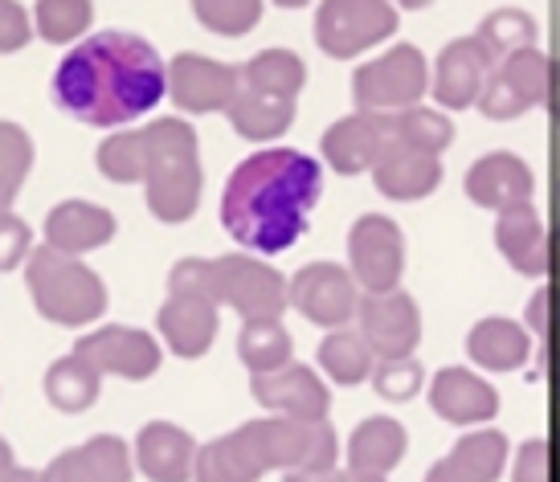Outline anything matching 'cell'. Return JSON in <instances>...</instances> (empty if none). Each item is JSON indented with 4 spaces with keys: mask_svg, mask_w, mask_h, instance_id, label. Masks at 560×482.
<instances>
[{
    "mask_svg": "<svg viewBox=\"0 0 560 482\" xmlns=\"http://www.w3.org/2000/svg\"><path fill=\"white\" fill-rule=\"evenodd\" d=\"M168 66L156 46L127 30H103L79 42L54 70V103L86 127H119L160 107Z\"/></svg>",
    "mask_w": 560,
    "mask_h": 482,
    "instance_id": "cell-1",
    "label": "cell"
},
{
    "mask_svg": "<svg viewBox=\"0 0 560 482\" xmlns=\"http://www.w3.org/2000/svg\"><path fill=\"white\" fill-rule=\"evenodd\" d=\"M319 192H324L319 160L295 148H266L230 172L221 192V225L237 246L270 258L307 234Z\"/></svg>",
    "mask_w": 560,
    "mask_h": 482,
    "instance_id": "cell-2",
    "label": "cell"
},
{
    "mask_svg": "<svg viewBox=\"0 0 560 482\" xmlns=\"http://www.w3.org/2000/svg\"><path fill=\"white\" fill-rule=\"evenodd\" d=\"M143 131H148V176H143L148 209L164 225H185L201 209L205 188L197 131L185 119H156Z\"/></svg>",
    "mask_w": 560,
    "mask_h": 482,
    "instance_id": "cell-3",
    "label": "cell"
},
{
    "mask_svg": "<svg viewBox=\"0 0 560 482\" xmlns=\"http://www.w3.org/2000/svg\"><path fill=\"white\" fill-rule=\"evenodd\" d=\"M25 286L37 315L58 327H86L107 311V282L86 262L58 254L54 246H37L30 254Z\"/></svg>",
    "mask_w": 560,
    "mask_h": 482,
    "instance_id": "cell-4",
    "label": "cell"
},
{
    "mask_svg": "<svg viewBox=\"0 0 560 482\" xmlns=\"http://www.w3.org/2000/svg\"><path fill=\"white\" fill-rule=\"evenodd\" d=\"M430 94V62L413 42H397L373 62L357 66L352 103L360 115H401Z\"/></svg>",
    "mask_w": 560,
    "mask_h": 482,
    "instance_id": "cell-5",
    "label": "cell"
},
{
    "mask_svg": "<svg viewBox=\"0 0 560 482\" xmlns=\"http://www.w3.org/2000/svg\"><path fill=\"white\" fill-rule=\"evenodd\" d=\"M397 25L401 16L389 0H324L315 9V46L331 62H352L364 49L389 42Z\"/></svg>",
    "mask_w": 560,
    "mask_h": 482,
    "instance_id": "cell-6",
    "label": "cell"
},
{
    "mask_svg": "<svg viewBox=\"0 0 560 482\" xmlns=\"http://www.w3.org/2000/svg\"><path fill=\"white\" fill-rule=\"evenodd\" d=\"M249 430L258 437L266 470L315 474V470H331L336 458H340V437L331 430V421L258 418V421H249Z\"/></svg>",
    "mask_w": 560,
    "mask_h": 482,
    "instance_id": "cell-7",
    "label": "cell"
},
{
    "mask_svg": "<svg viewBox=\"0 0 560 482\" xmlns=\"http://www.w3.org/2000/svg\"><path fill=\"white\" fill-rule=\"evenodd\" d=\"M548 91H552V58L540 46H532L503 58L491 70L475 110L491 124H512V119H524L528 110L545 107Z\"/></svg>",
    "mask_w": 560,
    "mask_h": 482,
    "instance_id": "cell-8",
    "label": "cell"
},
{
    "mask_svg": "<svg viewBox=\"0 0 560 482\" xmlns=\"http://www.w3.org/2000/svg\"><path fill=\"white\" fill-rule=\"evenodd\" d=\"M348 270L360 295L401 291L405 274V230L389 213H364L348 230Z\"/></svg>",
    "mask_w": 560,
    "mask_h": 482,
    "instance_id": "cell-9",
    "label": "cell"
},
{
    "mask_svg": "<svg viewBox=\"0 0 560 482\" xmlns=\"http://www.w3.org/2000/svg\"><path fill=\"white\" fill-rule=\"evenodd\" d=\"M213 274H218V303L234 307L246 324L258 319H282L287 303V286L291 279H282L275 266H266L254 254H221L213 258Z\"/></svg>",
    "mask_w": 560,
    "mask_h": 482,
    "instance_id": "cell-10",
    "label": "cell"
},
{
    "mask_svg": "<svg viewBox=\"0 0 560 482\" xmlns=\"http://www.w3.org/2000/svg\"><path fill=\"white\" fill-rule=\"evenodd\" d=\"M287 303H291L307 324L324 327V331H340V327H348V319H357L360 286L348 266L307 262L295 279H291V286H287Z\"/></svg>",
    "mask_w": 560,
    "mask_h": 482,
    "instance_id": "cell-11",
    "label": "cell"
},
{
    "mask_svg": "<svg viewBox=\"0 0 560 482\" xmlns=\"http://www.w3.org/2000/svg\"><path fill=\"white\" fill-rule=\"evenodd\" d=\"M242 91V66H225L205 54H176L168 62V98L185 115L230 110Z\"/></svg>",
    "mask_w": 560,
    "mask_h": 482,
    "instance_id": "cell-12",
    "label": "cell"
},
{
    "mask_svg": "<svg viewBox=\"0 0 560 482\" xmlns=\"http://www.w3.org/2000/svg\"><path fill=\"white\" fill-rule=\"evenodd\" d=\"M74 356H82L98 376H124V380H148L160 373V352L156 336H148L140 327L124 324H103L98 331L82 336L74 343Z\"/></svg>",
    "mask_w": 560,
    "mask_h": 482,
    "instance_id": "cell-13",
    "label": "cell"
},
{
    "mask_svg": "<svg viewBox=\"0 0 560 482\" xmlns=\"http://www.w3.org/2000/svg\"><path fill=\"white\" fill-rule=\"evenodd\" d=\"M357 331L373 348L376 360H405L421 343V307L409 291L389 295H360Z\"/></svg>",
    "mask_w": 560,
    "mask_h": 482,
    "instance_id": "cell-14",
    "label": "cell"
},
{
    "mask_svg": "<svg viewBox=\"0 0 560 482\" xmlns=\"http://www.w3.org/2000/svg\"><path fill=\"white\" fill-rule=\"evenodd\" d=\"M430 409H434V418H442L454 430H482L499 418L503 397L475 368L446 364L430 376Z\"/></svg>",
    "mask_w": 560,
    "mask_h": 482,
    "instance_id": "cell-15",
    "label": "cell"
},
{
    "mask_svg": "<svg viewBox=\"0 0 560 482\" xmlns=\"http://www.w3.org/2000/svg\"><path fill=\"white\" fill-rule=\"evenodd\" d=\"M491 54L479 46V37H454L438 49L434 66H430V94H434L438 110H467L479 107L482 86L491 79Z\"/></svg>",
    "mask_w": 560,
    "mask_h": 482,
    "instance_id": "cell-16",
    "label": "cell"
},
{
    "mask_svg": "<svg viewBox=\"0 0 560 482\" xmlns=\"http://www.w3.org/2000/svg\"><path fill=\"white\" fill-rule=\"evenodd\" d=\"M249 397L270 409L275 418H299V421H327L331 413V389L324 376L291 360L287 368L266 376H249Z\"/></svg>",
    "mask_w": 560,
    "mask_h": 482,
    "instance_id": "cell-17",
    "label": "cell"
},
{
    "mask_svg": "<svg viewBox=\"0 0 560 482\" xmlns=\"http://www.w3.org/2000/svg\"><path fill=\"white\" fill-rule=\"evenodd\" d=\"M536 192V172L515 152H487L467 168V197L487 213H508L515 204H528Z\"/></svg>",
    "mask_w": 560,
    "mask_h": 482,
    "instance_id": "cell-18",
    "label": "cell"
},
{
    "mask_svg": "<svg viewBox=\"0 0 560 482\" xmlns=\"http://www.w3.org/2000/svg\"><path fill=\"white\" fill-rule=\"evenodd\" d=\"M393 140L389 115H343L324 131V160L331 164L336 176H360V172H373L385 143Z\"/></svg>",
    "mask_w": 560,
    "mask_h": 482,
    "instance_id": "cell-19",
    "label": "cell"
},
{
    "mask_svg": "<svg viewBox=\"0 0 560 482\" xmlns=\"http://www.w3.org/2000/svg\"><path fill=\"white\" fill-rule=\"evenodd\" d=\"M442 180H446L442 160L425 156V152H418V148H409L401 140L385 143V152H381V160H376L373 168L376 192L385 201H397V204H413L434 197L438 188H442Z\"/></svg>",
    "mask_w": 560,
    "mask_h": 482,
    "instance_id": "cell-20",
    "label": "cell"
},
{
    "mask_svg": "<svg viewBox=\"0 0 560 482\" xmlns=\"http://www.w3.org/2000/svg\"><path fill=\"white\" fill-rule=\"evenodd\" d=\"M201 446L172 421H148L136 434V470L148 482H192Z\"/></svg>",
    "mask_w": 560,
    "mask_h": 482,
    "instance_id": "cell-21",
    "label": "cell"
},
{
    "mask_svg": "<svg viewBox=\"0 0 560 482\" xmlns=\"http://www.w3.org/2000/svg\"><path fill=\"white\" fill-rule=\"evenodd\" d=\"M495 249L508 258L515 274L524 279H548L552 270V246H548L545 218L536 204H515L495 218Z\"/></svg>",
    "mask_w": 560,
    "mask_h": 482,
    "instance_id": "cell-22",
    "label": "cell"
},
{
    "mask_svg": "<svg viewBox=\"0 0 560 482\" xmlns=\"http://www.w3.org/2000/svg\"><path fill=\"white\" fill-rule=\"evenodd\" d=\"M46 482H131V446L115 434H98L74 450H62L46 470Z\"/></svg>",
    "mask_w": 560,
    "mask_h": 482,
    "instance_id": "cell-23",
    "label": "cell"
},
{
    "mask_svg": "<svg viewBox=\"0 0 560 482\" xmlns=\"http://www.w3.org/2000/svg\"><path fill=\"white\" fill-rule=\"evenodd\" d=\"M218 303L197 295H168L156 315V331L164 336L172 356L201 360L218 340Z\"/></svg>",
    "mask_w": 560,
    "mask_h": 482,
    "instance_id": "cell-24",
    "label": "cell"
},
{
    "mask_svg": "<svg viewBox=\"0 0 560 482\" xmlns=\"http://www.w3.org/2000/svg\"><path fill=\"white\" fill-rule=\"evenodd\" d=\"M536 348V336H532L524 324H515L508 315H487L467 331V356L475 368L482 373H515L524 368Z\"/></svg>",
    "mask_w": 560,
    "mask_h": 482,
    "instance_id": "cell-25",
    "label": "cell"
},
{
    "mask_svg": "<svg viewBox=\"0 0 560 482\" xmlns=\"http://www.w3.org/2000/svg\"><path fill=\"white\" fill-rule=\"evenodd\" d=\"M119 221L110 209L91 201H62L49 209L46 218V246H54L58 254H91V249H103L115 237Z\"/></svg>",
    "mask_w": 560,
    "mask_h": 482,
    "instance_id": "cell-26",
    "label": "cell"
},
{
    "mask_svg": "<svg viewBox=\"0 0 560 482\" xmlns=\"http://www.w3.org/2000/svg\"><path fill=\"white\" fill-rule=\"evenodd\" d=\"M348 467L360 474H381L389 479V470H397L409 454V430L389 413H373V418L357 421V430L348 437Z\"/></svg>",
    "mask_w": 560,
    "mask_h": 482,
    "instance_id": "cell-27",
    "label": "cell"
},
{
    "mask_svg": "<svg viewBox=\"0 0 560 482\" xmlns=\"http://www.w3.org/2000/svg\"><path fill=\"white\" fill-rule=\"evenodd\" d=\"M262 474L266 458L246 421L234 434H221L213 442H205L201 454H197V479L192 482H258Z\"/></svg>",
    "mask_w": 560,
    "mask_h": 482,
    "instance_id": "cell-28",
    "label": "cell"
},
{
    "mask_svg": "<svg viewBox=\"0 0 560 482\" xmlns=\"http://www.w3.org/2000/svg\"><path fill=\"white\" fill-rule=\"evenodd\" d=\"M242 86L262 98H279V103H295L299 91L307 86V62L299 58L295 49L270 46L262 54H254L242 66Z\"/></svg>",
    "mask_w": 560,
    "mask_h": 482,
    "instance_id": "cell-29",
    "label": "cell"
},
{
    "mask_svg": "<svg viewBox=\"0 0 560 482\" xmlns=\"http://www.w3.org/2000/svg\"><path fill=\"white\" fill-rule=\"evenodd\" d=\"M451 467L470 482H499L503 470L512 467V442L503 430L495 425H482V430H470L451 446Z\"/></svg>",
    "mask_w": 560,
    "mask_h": 482,
    "instance_id": "cell-30",
    "label": "cell"
},
{
    "mask_svg": "<svg viewBox=\"0 0 560 482\" xmlns=\"http://www.w3.org/2000/svg\"><path fill=\"white\" fill-rule=\"evenodd\" d=\"M315 360H319V368L327 373V380L343 385V389L373 380V368H376L373 348L364 343V336H360L357 327L327 331L324 340H319V348H315Z\"/></svg>",
    "mask_w": 560,
    "mask_h": 482,
    "instance_id": "cell-31",
    "label": "cell"
},
{
    "mask_svg": "<svg viewBox=\"0 0 560 482\" xmlns=\"http://www.w3.org/2000/svg\"><path fill=\"white\" fill-rule=\"evenodd\" d=\"M225 119L234 127L242 140L249 143H266V140H282L291 124H295V103H279V98H262L254 91H237V98L230 103Z\"/></svg>",
    "mask_w": 560,
    "mask_h": 482,
    "instance_id": "cell-32",
    "label": "cell"
},
{
    "mask_svg": "<svg viewBox=\"0 0 560 482\" xmlns=\"http://www.w3.org/2000/svg\"><path fill=\"white\" fill-rule=\"evenodd\" d=\"M295 356V340L282 327V319H258V324H242L237 336V360L249 368V376H266L287 368Z\"/></svg>",
    "mask_w": 560,
    "mask_h": 482,
    "instance_id": "cell-33",
    "label": "cell"
},
{
    "mask_svg": "<svg viewBox=\"0 0 560 482\" xmlns=\"http://www.w3.org/2000/svg\"><path fill=\"white\" fill-rule=\"evenodd\" d=\"M98 385L103 376L94 373L82 356H62L49 364L46 373V401L58 409V413H86L94 401H98Z\"/></svg>",
    "mask_w": 560,
    "mask_h": 482,
    "instance_id": "cell-34",
    "label": "cell"
},
{
    "mask_svg": "<svg viewBox=\"0 0 560 482\" xmlns=\"http://www.w3.org/2000/svg\"><path fill=\"white\" fill-rule=\"evenodd\" d=\"M475 37H479V46L491 54V62L499 66L503 58L520 54V49L536 46L540 30H536V21H532L524 9H495V13H487L479 21Z\"/></svg>",
    "mask_w": 560,
    "mask_h": 482,
    "instance_id": "cell-35",
    "label": "cell"
},
{
    "mask_svg": "<svg viewBox=\"0 0 560 482\" xmlns=\"http://www.w3.org/2000/svg\"><path fill=\"white\" fill-rule=\"evenodd\" d=\"M393 124V140L409 143V148H418L425 156H438L454 143V119L446 110L438 107H409L401 115H389Z\"/></svg>",
    "mask_w": 560,
    "mask_h": 482,
    "instance_id": "cell-36",
    "label": "cell"
},
{
    "mask_svg": "<svg viewBox=\"0 0 560 482\" xmlns=\"http://www.w3.org/2000/svg\"><path fill=\"white\" fill-rule=\"evenodd\" d=\"M94 164L110 185H143L148 176V131H119L98 143Z\"/></svg>",
    "mask_w": 560,
    "mask_h": 482,
    "instance_id": "cell-37",
    "label": "cell"
},
{
    "mask_svg": "<svg viewBox=\"0 0 560 482\" xmlns=\"http://www.w3.org/2000/svg\"><path fill=\"white\" fill-rule=\"evenodd\" d=\"M33 21H37V33L46 42L66 46V42H74V37L91 30L94 4L91 0H37L33 4Z\"/></svg>",
    "mask_w": 560,
    "mask_h": 482,
    "instance_id": "cell-38",
    "label": "cell"
},
{
    "mask_svg": "<svg viewBox=\"0 0 560 482\" xmlns=\"http://www.w3.org/2000/svg\"><path fill=\"white\" fill-rule=\"evenodd\" d=\"M30 168H33V143L25 136V127L0 119V213H9V204L21 192Z\"/></svg>",
    "mask_w": 560,
    "mask_h": 482,
    "instance_id": "cell-39",
    "label": "cell"
},
{
    "mask_svg": "<svg viewBox=\"0 0 560 482\" xmlns=\"http://www.w3.org/2000/svg\"><path fill=\"white\" fill-rule=\"evenodd\" d=\"M262 0H197L192 16L218 37H242L262 21Z\"/></svg>",
    "mask_w": 560,
    "mask_h": 482,
    "instance_id": "cell-40",
    "label": "cell"
},
{
    "mask_svg": "<svg viewBox=\"0 0 560 482\" xmlns=\"http://www.w3.org/2000/svg\"><path fill=\"white\" fill-rule=\"evenodd\" d=\"M376 397L389 404H409L425 389V364L418 356H405V360H376L373 380Z\"/></svg>",
    "mask_w": 560,
    "mask_h": 482,
    "instance_id": "cell-41",
    "label": "cell"
},
{
    "mask_svg": "<svg viewBox=\"0 0 560 482\" xmlns=\"http://www.w3.org/2000/svg\"><path fill=\"white\" fill-rule=\"evenodd\" d=\"M512 482H557V462H552V442L548 437H528L512 454Z\"/></svg>",
    "mask_w": 560,
    "mask_h": 482,
    "instance_id": "cell-42",
    "label": "cell"
},
{
    "mask_svg": "<svg viewBox=\"0 0 560 482\" xmlns=\"http://www.w3.org/2000/svg\"><path fill=\"white\" fill-rule=\"evenodd\" d=\"M30 225L16 218V213H0V274L4 270H16L21 262H30Z\"/></svg>",
    "mask_w": 560,
    "mask_h": 482,
    "instance_id": "cell-43",
    "label": "cell"
},
{
    "mask_svg": "<svg viewBox=\"0 0 560 482\" xmlns=\"http://www.w3.org/2000/svg\"><path fill=\"white\" fill-rule=\"evenodd\" d=\"M30 9L16 4V0H0V54H16V49L30 46Z\"/></svg>",
    "mask_w": 560,
    "mask_h": 482,
    "instance_id": "cell-44",
    "label": "cell"
},
{
    "mask_svg": "<svg viewBox=\"0 0 560 482\" xmlns=\"http://www.w3.org/2000/svg\"><path fill=\"white\" fill-rule=\"evenodd\" d=\"M282 482H389L381 474H360L352 467H331V470H315V474H282Z\"/></svg>",
    "mask_w": 560,
    "mask_h": 482,
    "instance_id": "cell-45",
    "label": "cell"
},
{
    "mask_svg": "<svg viewBox=\"0 0 560 482\" xmlns=\"http://www.w3.org/2000/svg\"><path fill=\"white\" fill-rule=\"evenodd\" d=\"M0 482H46V474H37V470H25L16 467L13 458V446L0 437Z\"/></svg>",
    "mask_w": 560,
    "mask_h": 482,
    "instance_id": "cell-46",
    "label": "cell"
},
{
    "mask_svg": "<svg viewBox=\"0 0 560 482\" xmlns=\"http://www.w3.org/2000/svg\"><path fill=\"white\" fill-rule=\"evenodd\" d=\"M548 303H552V291L548 286H540L536 295H532V303H528V331L532 336H548Z\"/></svg>",
    "mask_w": 560,
    "mask_h": 482,
    "instance_id": "cell-47",
    "label": "cell"
},
{
    "mask_svg": "<svg viewBox=\"0 0 560 482\" xmlns=\"http://www.w3.org/2000/svg\"><path fill=\"white\" fill-rule=\"evenodd\" d=\"M421 482H470V479H463V474L451 467V458H438L434 467L425 470V479H421Z\"/></svg>",
    "mask_w": 560,
    "mask_h": 482,
    "instance_id": "cell-48",
    "label": "cell"
},
{
    "mask_svg": "<svg viewBox=\"0 0 560 482\" xmlns=\"http://www.w3.org/2000/svg\"><path fill=\"white\" fill-rule=\"evenodd\" d=\"M548 110H552V119L560 124V66H552V91H548Z\"/></svg>",
    "mask_w": 560,
    "mask_h": 482,
    "instance_id": "cell-49",
    "label": "cell"
},
{
    "mask_svg": "<svg viewBox=\"0 0 560 482\" xmlns=\"http://www.w3.org/2000/svg\"><path fill=\"white\" fill-rule=\"evenodd\" d=\"M552 221H557V234H560V180L552 185Z\"/></svg>",
    "mask_w": 560,
    "mask_h": 482,
    "instance_id": "cell-50",
    "label": "cell"
},
{
    "mask_svg": "<svg viewBox=\"0 0 560 482\" xmlns=\"http://www.w3.org/2000/svg\"><path fill=\"white\" fill-rule=\"evenodd\" d=\"M552 462H557V479H560V446L552 450Z\"/></svg>",
    "mask_w": 560,
    "mask_h": 482,
    "instance_id": "cell-51",
    "label": "cell"
},
{
    "mask_svg": "<svg viewBox=\"0 0 560 482\" xmlns=\"http://www.w3.org/2000/svg\"><path fill=\"white\" fill-rule=\"evenodd\" d=\"M557 392H560V360H557Z\"/></svg>",
    "mask_w": 560,
    "mask_h": 482,
    "instance_id": "cell-52",
    "label": "cell"
}]
</instances>
